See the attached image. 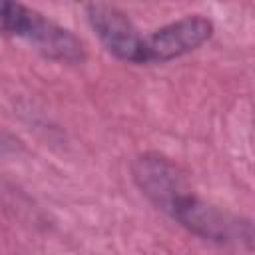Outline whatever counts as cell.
<instances>
[{"mask_svg":"<svg viewBox=\"0 0 255 255\" xmlns=\"http://www.w3.org/2000/svg\"><path fill=\"white\" fill-rule=\"evenodd\" d=\"M84 14L108 54L120 62L143 66V36L124 10L106 2H90Z\"/></svg>","mask_w":255,"mask_h":255,"instance_id":"3","label":"cell"},{"mask_svg":"<svg viewBox=\"0 0 255 255\" xmlns=\"http://www.w3.org/2000/svg\"><path fill=\"white\" fill-rule=\"evenodd\" d=\"M215 28L207 16L187 14L143 36V66L183 58L211 40Z\"/></svg>","mask_w":255,"mask_h":255,"instance_id":"4","label":"cell"},{"mask_svg":"<svg viewBox=\"0 0 255 255\" xmlns=\"http://www.w3.org/2000/svg\"><path fill=\"white\" fill-rule=\"evenodd\" d=\"M22 149V141L0 124V153H16Z\"/></svg>","mask_w":255,"mask_h":255,"instance_id":"5","label":"cell"},{"mask_svg":"<svg viewBox=\"0 0 255 255\" xmlns=\"http://www.w3.org/2000/svg\"><path fill=\"white\" fill-rule=\"evenodd\" d=\"M0 36L24 40L54 62L82 64L86 60V46L72 30L22 2L0 0Z\"/></svg>","mask_w":255,"mask_h":255,"instance_id":"2","label":"cell"},{"mask_svg":"<svg viewBox=\"0 0 255 255\" xmlns=\"http://www.w3.org/2000/svg\"><path fill=\"white\" fill-rule=\"evenodd\" d=\"M131 177L159 211L189 233L217 245L251 247V221L201 199L191 189L181 167L169 157L153 151L139 153L131 161Z\"/></svg>","mask_w":255,"mask_h":255,"instance_id":"1","label":"cell"}]
</instances>
